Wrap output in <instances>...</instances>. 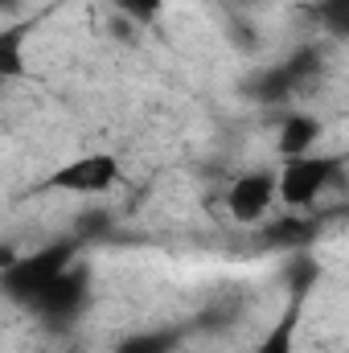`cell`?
<instances>
[{"mask_svg": "<svg viewBox=\"0 0 349 353\" xmlns=\"http://www.w3.org/2000/svg\"><path fill=\"white\" fill-rule=\"evenodd\" d=\"M79 247L83 239H62V243H50V247H37L33 255H21L12 267L0 271V283H4V296L17 300V304H33L58 275H66L70 267L79 263Z\"/></svg>", "mask_w": 349, "mask_h": 353, "instance_id": "obj_1", "label": "cell"}, {"mask_svg": "<svg viewBox=\"0 0 349 353\" xmlns=\"http://www.w3.org/2000/svg\"><path fill=\"white\" fill-rule=\"evenodd\" d=\"M337 176H341V161L337 157H317V152L292 157L279 169V201L288 210H308L325 193V185L337 181Z\"/></svg>", "mask_w": 349, "mask_h": 353, "instance_id": "obj_2", "label": "cell"}, {"mask_svg": "<svg viewBox=\"0 0 349 353\" xmlns=\"http://www.w3.org/2000/svg\"><path fill=\"white\" fill-rule=\"evenodd\" d=\"M87 296H90V275H87L83 263H74L66 275H58L29 308H33V316H37L46 329H70V325L83 316Z\"/></svg>", "mask_w": 349, "mask_h": 353, "instance_id": "obj_3", "label": "cell"}, {"mask_svg": "<svg viewBox=\"0 0 349 353\" xmlns=\"http://www.w3.org/2000/svg\"><path fill=\"white\" fill-rule=\"evenodd\" d=\"M119 161L111 152H87L62 169H54V176L46 181V189H62V193H79V197H99L111 193L119 185Z\"/></svg>", "mask_w": 349, "mask_h": 353, "instance_id": "obj_4", "label": "cell"}, {"mask_svg": "<svg viewBox=\"0 0 349 353\" xmlns=\"http://www.w3.org/2000/svg\"><path fill=\"white\" fill-rule=\"evenodd\" d=\"M275 201H279V173H267V169L239 173L226 189V210L239 226H259Z\"/></svg>", "mask_w": 349, "mask_h": 353, "instance_id": "obj_5", "label": "cell"}, {"mask_svg": "<svg viewBox=\"0 0 349 353\" xmlns=\"http://www.w3.org/2000/svg\"><path fill=\"white\" fill-rule=\"evenodd\" d=\"M317 140H321V119H317V115H304V111H292V115H283V123H279L275 148H279L283 161H292V157H308V152L317 148Z\"/></svg>", "mask_w": 349, "mask_h": 353, "instance_id": "obj_6", "label": "cell"}, {"mask_svg": "<svg viewBox=\"0 0 349 353\" xmlns=\"http://www.w3.org/2000/svg\"><path fill=\"white\" fill-rule=\"evenodd\" d=\"M312 234H317V222L304 218V210H292V214L275 218V222L263 230L267 247H300V243H308Z\"/></svg>", "mask_w": 349, "mask_h": 353, "instance_id": "obj_7", "label": "cell"}, {"mask_svg": "<svg viewBox=\"0 0 349 353\" xmlns=\"http://www.w3.org/2000/svg\"><path fill=\"white\" fill-rule=\"evenodd\" d=\"M296 321H300V308L292 304L283 312V321L263 337L259 345H251V350H243V353H296Z\"/></svg>", "mask_w": 349, "mask_h": 353, "instance_id": "obj_8", "label": "cell"}, {"mask_svg": "<svg viewBox=\"0 0 349 353\" xmlns=\"http://www.w3.org/2000/svg\"><path fill=\"white\" fill-rule=\"evenodd\" d=\"M292 74L283 70V66H275V70H263L255 74V83H247V94L251 99H259V103H283L288 94H292Z\"/></svg>", "mask_w": 349, "mask_h": 353, "instance_id": "obj_9", "label": "cell"}, {"mask_svg": "<svg viewBox=\"0 0 349 353\" xmlns=\"http://www.w3.org/2000/svg\"><path fill=\"white\" fill-rule=\"evenodd\" d=\"M25 29L21 25H8L0 33V79H21L25 74Z\"/></svg>", "mask_w": 349, "mask_h": 353, "instance_id": "obj_10", "label": "cell"}, {"mask_svg": "<svg viewBox=\"0 0 349 353\" xmlns=\"http://www.w3.org/2000/svg\"><path fill=\"white\" fill-rule=\"evenodd\" d=\"M177 350V333H132V337H123L115 353H173Z\"/></svg>", "mask_w": 349, "mask_h": 353, "instance_id": "obj_11", "label": "cell"}, {"mask_svg": "<svg viewBox=\"0 0 349 353\" xmlns=\"http://www.w3.org/2000/svg\"><path fill=\"white\" fill-rule=\"evenodd\" d=\"M321 25L337 37V41H349V0H321Z\"/></svg>", "mask_w": 349, "mask_h": 353, "instance_id": "obj_12", "label": "cell"}, {"mask_svg": "<svg viewBox=\"0 0 349 353\" xmlns=\"http://www.w3.org/2000/svg\"><path fill=\"white\" fill-rule=\"evenodd\" d=\"M115 8H119L132 25H152L157 12L165 8V0H115Z\"/></svg>", "mask_w": 349, "mask_h": 353, "instance_id": "obj_13", "label": "cell"}, {"mask_svg": "<svg viewBox=\"0 0 349 353\" xmlns=\"http://www.w3.org/2000/svg\"><path fill=\"white\" fill-rule=\"evenodd\" d=\"M283 70L292 74V83H300V79H312V74L321 70V54H317V50H296V54L283 62Z\"/></svg>", "mask_w": 349, "mask_h": 353, "instance_id": "obj_14", "label": "cell"}, {"mask_svg": "<svg viewBox=\"0 0 349 353\" xmlns=\"http://www.w3.org/2000/svg\"><path fill=\"white\" fill-rule=\"evenodd\" d=\"M4 12H17V0H4Z\"/></svg>", "mask_w": 349, "mask_h": 353, "instance_id": "obj_15", "label": "cell"}]
</instances>
